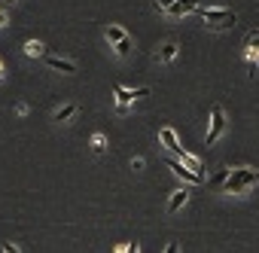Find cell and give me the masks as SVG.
<instances>
[{
  "label": "cell",
  "instance_id": "obj_1",
  "mask_svg": "<svg viewBox=\"0 0 259 253\" xmlns=\"http://www.w3.org/2000/svg\"><path fill=\"white\" fill-rule=\"evenodd\" d=\"M256 183H259V171H256V168H235V171L226 174V180L220 183V189H223L226 195H244V192H250Z\"/></svg>",
  "mask_w": 259,
  "mask_h": 253
},
{
  "label": "cell",
  "instance_id": "obj_2",
  "mask_svg": "<svg viewBox=\"0 0 259 253\" xmlns=\"http://www.w3.org/2000/svg\"><path fill=\"white\" fill-rule=\"evenodd\" d=\"M198 16H201V22H204L207 28H217V31L232 28V25L238 22V13H235V10H220V7H207V10L198 7Z\"/></svg>",
  "mask_w": 259,
  "mask_h": 253
},
{
  "label": "cell",
  "instance_id": "obj_3",
  "mask_svg": "<svg viewBox=\"0 0 259 253\" xmlns=\"http://www.w3.org/2000/svg\"><path fill=\"white\" fill-rule=\"evenodd\" d=\"M107 40H110V49L119 55V58H125V55H132V49H135V40H132V34H128L122 25H107Z\"/></svg>",
  "mask_w": 259,
  "mask_h": 253
},
{
  "label": "cell",
  "instance_id": "obj_4",
  "mask_svg": "<svg viewBox=\"0 0 259 253\" xmlns=\"http://www.w3.org/2000/svg\"><path fill=\"white\" fill-rule=\"evenodd\" d=\"M113 95H116V113H125L135 101L141 98H150V89H125V86H113Z\"/></svg>",
  "mask_w": 259,
  "mask_h": 253
},
{
  "label": "cell",
  "instance_id": "obj_5",
  "mask_svg": "<svg viewBox=\"0 0 259 253\" xmlns=\"http://www.w3.org/2000/svg\"><path fill=\"white\" fill-rule=\"evenodd\" d=\"M226 125H229V122H226L223 107H213V110H210V129H207V138H204V141H207V147H213V144L226 135Z\"/></svg>",
  "mask_w": 259,
  "mask_h": 253
},
{
  "label": "cell",
  "instance_id": "obj_6",
  "mask_svg": "<svg viewBox=\"0 0 259 253\" xmlns=\"http://www.w3.org/2000/svg\"><path fill=\"white\" fill-rule=\"evenodd\" d=\"M159 144H162L168 153H174V156L183 150V147H180V138H177V132L171 129V125H162V129H159Z\"/></svg>",
  "mask_w": 259,
  "mask_h": 253
},
{
  "label": "cell",
  "instance_id": "obj_7",
  "mask_svg": "<svg viewBox=\"0 0 259 253\" xmlns=\"http://www.w3.org/2000/svg\"><path fill=\"white\" fill-rule=\"evenodd\" d=\"M46 67L49 70H58V73H76V61L61 58V55H46Z\"/></svg>",
  "mask_w": 259,
  "mask_h": 253
},
{
  "label": "cell",
  "instance_id": "obj_8",
  "mask_svg": "<svg viewBox=\"0 0 259 253\" xmlns=\"http://www.w3.org/2000/svg\"><path fill=\"white\" fill-rule=\"evenodd\" d=\"M174 159H177V162H180L183 168H189L192 174H198V177H204V174H201L204 168H201V159H198V156H192V153H186V150H180V153H177Z\"/></svg>",
  "mask_w": 259,
  "mask_h": 253
},
{
  "label": "cell",
  "instance_id": "obj_9",
  "mask_svg": "<svg viewBox=\"0 0 259 253\" xmlns=\"http://www.w3.org/2000/svg\"><path fill=\"white\" fill-rule=\"evenodd\" d=\"M168 168H171V171H174V174H177L180 180H186V183H204V177L192 174V171H189V168H183V165H180L177 159H168Z\"/></svg>",
  "mask_w": 259,
  "mask_h": 253
},
{
  "label": "cell",
  "instance_id": "obj_10",
  "mask_svg": "<svg viewBox=\"0 0 259 253\" xmlns=\"http://www.w3.org/2000/svg\"><path fill=\"white\" fill-rule=\"evenodd\" d=\"M177 55H180V46H177V43H165V46L156 49V61H159V64H171Z\"/></svg>",
  "mask_w": 259,
  "mask_h": 253
},
{
  "label": "cell",
  "instance_id": "obj_11",
  "mask_svg": "<svg viewBox=\"0 0 259 253\" xmlns=\"http://www.w3.org/2000/svg\"><path fill=\"white\" fill-rule=\"evenodd\" d=\"M76 116H79V104H61V107L55 110V116H52V119L64 125V122H70V119H76Z\"/></svg>",
  "mask_w": 259,
  "mask_h": 253
},
{
  "label": "cell",
  "instance_id": "obj_12",
  "mask_svg": "<svg viewBox=\"0 0 259 253\" xmlns=\"http://www.w3.org/2000/svg\"><path fill=\"white\" fill-rule=\"evenodd\" d=\"M171 16H189V13H198V0H174V7L168 10Z\"/></svg>",
  "mask_w": 259,
  "mask_h": 253
},
{
  "label": "cell",
  "instance_id": "obj_13",
  "mask_svg": "<svg viewBox=\"0 0 259 253\" xmlns=\"http://www.w3.org/2000/svg\"><path fill=\"white\" fill-rule=\"evenodd\" d=\"M186 201H189V189H186V186L177 189V192H171V198H168V214H177Z\"/></svg>",
  "mask_w": 259,
  "mask_h": 253
},
{
  "label": "cell",
  "instance_id": "obj_14",
  "mask_svg": "<svg viewBox=\"0 0 259 253\" xmlns=\"http://www.w3.org/2000/svg\"><path fill=\"white\" fill-rule=\"evenodd\" d=\"M25 55H28V58H43V55H46V46H43L40 40H28V43H25Z\"/></svg>",
  "mask_w": 259,
  "mask_h": 253
},
{
  "label": "cell",
  "instance_id": "obj_15",
  "mask_svg": "<svg viewBox=\"0 0 259 253\" xmlns=\"http://www.w3.org/2000/svg\"><path fill=\"white\" fill-rule=\"evenodd\" d=\"M92 153L95 156H101V153H107V135H92Z\"/></svg>",
  "mask_w": 259,
  "mask_h": 253
},
{
  "label": "cell",
  "instance_id": "obj_16",
  "mask_svg": "<svg viewBox=\"0 0 259 253\" xmlns=\"http://www.w3.org/2000/svg\"><path fill=\"white\" fill-rule=\"evenodd\" d=\"M244 49H259V31H250L244 37Z\"/></svg>",
  "mask_w": 259,
  "mask_h": 253
},
{
  "label": "cell",
  "instance_id": "obj_17",
  "mask_svg": "<svg viewBox=\"0 0 259 253\" xmlns=\"http://www.w3.org/2000/svg\"><path fill=\"white\" fill-rule=\"evenodd\" d=\"M116 253H141V244H125V247H116Z\"/></svg>",
  "mask_w": 259,
  "mask_h": 253
},
{
  "label": "cell",
  "instance_id": "obj_18",
  "mask_svg": "<svg viewBox=\"0 0 259 253\" xmlns=\"http://www.w3.org/2000/svg\"><path fill=\"white\" fill-rule=\"evenodd\" d=\"M156 7H159V10H162V13H168V10H171V7H174V0H156Z\"/></svg>",
  "mask_w": 259,
  "mask_h": 253
},
{
  "label": "cell",
  "instance_id": "obj_19",
  "mask_svg": "<svg viewBox=\"0 0 259 253\" xmlns=\"http://www.w3.org/2000/svg\"><path fill=\"white\" fill-rule=\"evenodd\" d=\"M226 174H229V168H220V171H217V177H213V183H217V186H220V183H223V180H226Z\"/></svg>",
  "mask_w": 259,
  "mask_h": 253
},
{
  "label": "cell",
  "instance_id": "obj_20",
  "mask_svg": "<svg viewBox=\"0 0 259 253\" xmlns=\"http://www.w3.org/2000/svg\"><path fill=\"white\" fill-rule=\"evenodd\" d=\"M4 253H22V250H19V244H13V241H7V244H4Z\"/></svg>",
  "mask_w": 259,
  "mask_h": 253
},
{
  "label": "cell",
  "instance_id": "obj_21",
  "mask_svg": "<svg viewBox=\"0 0 259 253\" xmlns=\"http://www.w3.org/2000/svg\"><path fill=\"white\" fill-rule=\"evenodd\" d=\"M7 25H10V16H7L4 10H0V28H7Z\"/></svg>",
  "mask_w": 259,
  "mask_h": 253
},
{
  "label": "cell",
  "instance_id": "obj_22",
  "mask_svg": "<svg viewBox=\"0 0 259 253\" xmlns=\"http://www.w3.org/2000/svg\"><path fill=\"white\" fill-rule=\"evenodd\" d=\"M165 253H180V247H177V244H174V241H171V244H168V247H165Z\"/></svg>",
  "mask_w": 259,
  "mask_h": 253
},
{
  "label": "cell",
  "instance_id": "obj_23",
  "mask_svg": "<svg viewBox=\"0 0 259 253\" xmlns=\"http://www.w3.org/2000/svg\"><path fill=\"white\" fill-rule=\"evenodd\" d=\"M4 73H7V67H4V61H0V82H4Z\"/></svg>",
  "mask_w": 259,
  "mask_h": 253
}]
</instances>
